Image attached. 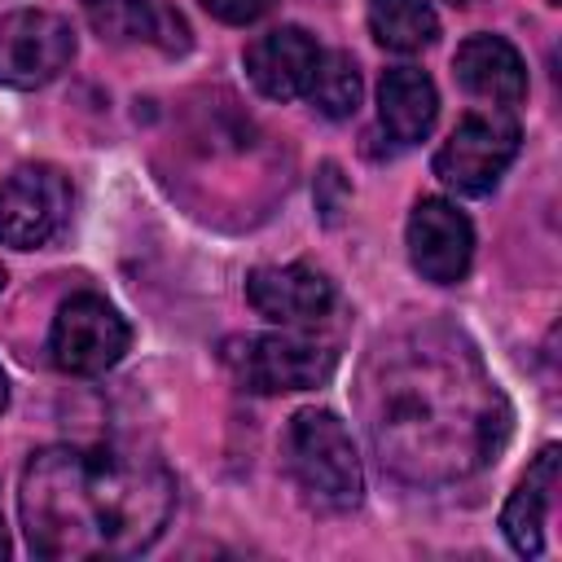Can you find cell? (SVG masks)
I'll list each match as a JSON object with an SVG mask.
<instances>
[{"label": "cell", "mask_w": 562, "mask_h": 562, "mask_svg": "<svg viewBox=\"0 0 562 562\" xmlns=\"http://www.w3.org/2000/svg\"><path fill=\"white\" fill-rule=\"evenodd\" d=\"M360 408L382 470L408 483H448L479 470L509 426L479 356L439 329L378 342L360 378Z\"/></svg>", "instance_id": "6da1fadb"}, {"label": "cell", "mask_w": 562, "mask_h": 562, "mask_svg": "<svg viewBox=\"0 0 562 562\" xmlns=\"http://www.w3.org/2000/svg\"><path fill=\"white\" fill-rule=\"evenodd\" d=\"M176 505V479L158 457L132 448L57 443L22 470V531L53 562L132 558L149 549Z\"/></svg>", "instance_id": "7a4b0ae2"}, {"label": "cell", "mask_w": 562, "mask_h": 562, "mask_svg": "<svg viewBox=\"0 0 562 562\" xmlns=\"http://www.w3.org/2000/svg\"><path fill=\"white\" fill-rule=\"evenodd\" d=\"M285 465L303 496L321 509H356L364 492L360 457L347 426L329 408H303L285 426Z\"/></svg>", "instance_id": "3957f363"}, {"label": "cell", "mask_w": 562, "mask_h": 562, "mask_svg": "<svg viewBox=\"0 0 562 562\" xmlns=\"http://www.w3.org/2000/svg\"><path fill=\"white\" fill-rule=\"evenodd\" d=\"M224 364L246 391L277 395V391H307L321 386L338 356L321 342L294 338V334H250V338H228L224 342Z\"/></svg>", "instance_id": "277c9868"}, {"label": "cell", "mask_w": 562, "mask_h": 562, "mask_svg": "<svg viewBox=\"0 0 562 562\" xmlns=\"http://www.w3.org/2000/svg\"><path fill=\"white\" fill-rule=\"evenodd\" d=\"M132 342V329L127 321L101 299V294H70L57 316H53V334H48V351H53V364L61 373H79V378H92V373H105L123 360Z\"/></svg>", "instance_id": "5b68a950"}, {"label": "cell", "mask_w": 562, "mask_h": 562, "mask_svg": "<svg viewBox=\"0 0 562 562\" xmlns=\"http://www.w3.org/2000/svg\"><path fill=\"white\" fill-rule=\"evenodd\" d=\"M518 154V123L505 114H470L435 154V176L457 193H492Z\"/></svg>", "instance_id": "8992f818"}, {"label": "cell", "mask_w": 562, "mask_h": 562, "mask_svg": "<svg viewBox=\"0 0 562 562\" xmlns=\"http://www.w3.org/2000/svg\"><path fill=\"white\" fill-rule=\"evenodd\" d=\"M70 220V180L48 162H26L0 184V241L35 250Z\"/></svg>", "instance_id": "52a82bcc"}, {"label": "cell", "mask_w": 562, "mask_h": 562, "mask_svg": "<svg viewBox=\"0 0 562 562\" xmlns=\"http://www.w3.org/2000/svg\"><path fill=\"white\" fill-rule=\"evenodd\" d=\"M75 57V31L66 18L44 9H18L0 18V83L44 88Z\"/></svg>", "instance_id": "ba28073f"}, {"label": "cell", "mask_w": 562, "mask_h": 562, "mask_svg": "<svg viewBox=\"0 0 562 562\" xmlns=\"http://www.w3.org/2000/svg\"><path fill=\"white\" fill-rule=\"evenodd\" d=\"M470 255H474L470 220L443 198H422L408 215V259H413V268L435 285H452V281L465 277Z\"/></svg>", "instance_id": "9c48e42d"}, {"label": "cell", "mask_w": 562, "mask_h": 562, "mask_svg": "<svg viewBox=\"0 0 562 562\" xmlns=\"http://www.w3.org/2000/svg\"><path fill=\"white\" fill-rule=\"evenodd\" d=\"M246 299L259 316H268L277 325H316L334 307V285L307 263L255 268L246 277Z\"/></svg>", "instance_id": "30bf717a"}, {"label": "cell", "mask_w": 562, "mask_h": 562, "mask_svg": "<svg viewBox=\"0 0 562 562\" xmlns=\"http://www.w3.org/2000/svg\"><path fill=\"white\" fill-rule=\"evenodd\" d=\"M316 61H321V48L303 26H277L246 48V75L272 101L303 97L316 75Z\"/></svg>", "instance_id": "8fae6325"}, {"label": "cell", "mask_w": 562, "mask_h": 562, "mask_svg": "<svg viewBox=\"0 0 562 562\" xmlns=\"http://www.w3.org/2000/svg\"><path fill=\"white\" fill-rule=\"evenodd\" d=\"M88 26L110 44H149L162 53L189 48L184 18L162 0H83Z\"/></svg>", "instance_id": "7c38bea8"}, {"label": "cell", "mask_w": 562, "mask_h": 562, "mask_svg": "<svg viewBox=\"0 0 562 562\" xmlns=\"http://www.w3.org/2000/svg\"><path fill=\"white\" fill-rule=\"evenodd\" d=\"M452 70L470 97H483L496 105H514L527 97V66H522L518 48L501 35H470L457 48Z\"/></svg>", "instance_id": "4fadbf2b"}, {"label": "cell", "mask_w": 562, "mask_h": 562, "mask_svg": "<svg viewBox=\"0 0 562 562\" xmlns=\"http://www.w3.org/2000/svg\"><path fill=\"white\" fill-rule=\"evenodd\" d=\"M553 492H558V448H540V457L527 465V474L518 479L514 496L505 501L501 509V527H505V540L522 553V558H536L544 549V518L553 509Z\"/></svg>", "instance_id": "5bb4252c"}, {"label": "cell", "mask_w": 562, "mask_h": 562, "mask_svg": "<svg viewBox=\"0 0 562 562\" xmlns=\"http://www.w3.org/2000/svg\"><path fill=\"white\" fill-rule=\"evenodd\" d=\"M435 114H439V97H435V83H430L426 70L395 66V70L382 75V83H378V119H382L391 140H400V145L422 140L435 127Z\"/></svg>", "instance_id": "9a60e30c"}, {"label": "cell", "mask_w": 562, "mask_h": 562, "mask_svg": "<svg viewBox=\"0 0 562 562\" xmlns=\"http://www.w3.org/2000/svg\"><path fill=\"white\" fill-rule=\"evenodd\" d=\"M369 31L382 48L422 53L439 40V18L426 0H369Z\"/></svg>", "instance_id": "2e32d148"}, {"label": "cell", "mask_w": 562, "mask_h": 562, "mask_svg": "<svg viewBox=\"0 0 562 562\" xmlns=\"http://www.w3.org/2000/svg\"><path fill=\"white\" fill-rule=\"evenodd\" d=\"M307 97L329 119L356 114V105H360V70H356V61L347 53H321L316 75L307 83Z\"/></svg>", "instance_id": "e0dca14e"}, {"label": "cell", "mask_w": 562, "mask_h": 562, "mask_svg": "<svg viewBox=\"0 0 562 562\" xmlns=\"http://www.w3.org/2000/svg\"><path fill=\"white\" fill-rule=\"evenodd\" d=\"M202 9L220 22H233V26H246L255 18H263L272 9V0H202Z\"/></svg>", "instance_id": "ac0fdd59"}, {"label": "cell", "mask_w": 562, "mask_h": 562, "mask_svg": "<svg viewBox=\"0 0 562 562\" xmlns=\"http://www.w3.org/2000/svg\"><path fill=\"white\" fill-rule=\"evenodd\" d=\"M316 184L325 189V198H321V215L334 224V220H338V211H342V176H338V167H334V162H325V167H321V176H316Z\"/></svg>", "instance_id": "d6986e66"}, {"label": "cell", "mask_w": 562, "mask_h": 562, "mask_svg": "<svg viewBox=\"0 0 562 562\" xmlns=\"http://www.w3.org/2000/svg\"><path fill=\"white\" fill-rule=\"evenodd\" d=\"M4 404H9V378H4V369H0V413H4Z\"/></svg>", "instance_id": "ffe728a7"}, {"label": "cell", "mask_w": 562, "mask_h": 562, "mask_svg": "<svg viewBox=\"0 0 562 562\" xmlns=\"http://www.w3.org/2000/svg\"><path fill=\"white\" fill-rule=\"evenodd\" d=\"M9 553V531H4V514H0V558Z\"/></svg>", "instance_id": "44dd1931"}, {"label": "cell", "mask_w": 562, "mask_h": 562, "mask_svg": "<svg viewBox=\"0 0 562 562\" xmlns=\"http://www.w3.org/2000/svg\"><path fill=\"white\" fill-rule=\"evenodd\" d=\"M0 290H4V268H0Z\"/></svg>", "instance_id": "7402d4cb"}, {"label": "cell", "mask_w": 562, "mask_h": 562, "mask_svg": "<svg viewBox=\"0 0 562 562\" xmlns=\"http://www.w3.org/2000/svg\"><path fill=\"white\" fill-rule=\"evenodd\" d=\"M448 4H465V0H448Z\"/></svg>", "instance_id": "603a6c76"}]
</instances>
